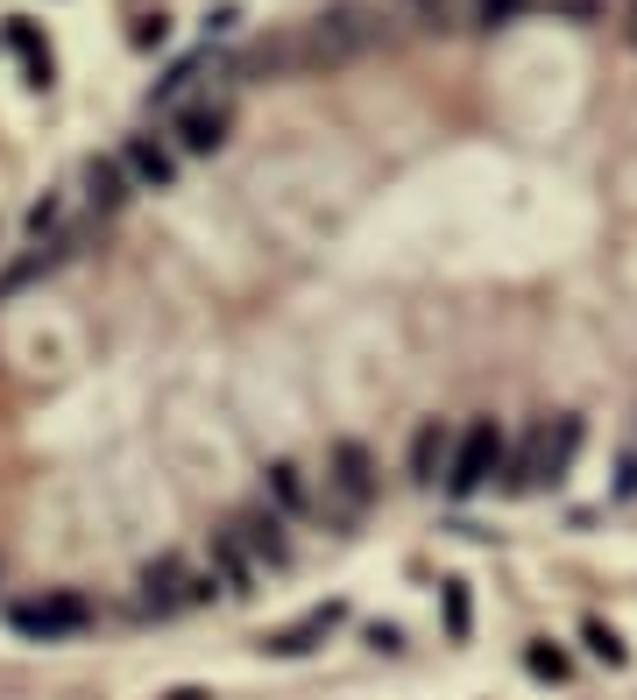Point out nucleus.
<instances>
[{
	"label": "nucleus",
	"mask_w": 637,
	"mask_h": 700,
	"mask_svg": "<svg viewBox=\"0 0 637 700\" xmlns=\"http://www.w3.org/2000/svg\"><path fill=\"white\" fill-rule=\"evenodd\" d=\"M269 489H277V502H283L291 517L312 510V489H305V474H298V467H277V474H269Z\"/></svg>",
	"instance_id": "obj_10"
},
{
	"label": "nucleus",
	"mask_w": 637,
	"mask_h": 700,
	"mask_svg": "<svg viewBox=\"0 0 637 700\" xmlns=\"http://www.w3.org/2000/svg\"><path fill=\"white\" fill-rule=\"evenodd\" d=\"M326 481H334V496H340V510L347 517H361L369 510V502L382 496V474H376V453L369 446H334V460H326Z\"/></svg>",
	"instance_id": "obj_3"
},
{
	"label": "nucleus",
	"mask_w": 637,
	"mask_h": 700,
	"mask_svg": "<svg viewBox=\"0 0 637 700\" xmlns=\"http://www.w3.org/2000/svg\"><path fill=\"white\" fill-rule=\"evenodd\" d=\"M340 622H347V609H340V601H334V609H312V616L298 622V630H283V637H277V651H283V658H305V651H319L326 637L340 630Z\"/></svg>",
	"instance_id": "obj_6"
},
{
	"label": "nucleus",
	"mask_w": 637,
	"mask_h": 700,
	"mask_svg": "<svg viewBox=\"0 0 637 700\" xmlns=\"http://www.w3.org/2000/svg\"><path fill=\"white\" fill-rule=\"evenodd\" d=\"M517 8H525V0H475V22L481 29H504V22H517Z\"/></svg>",
	"instance_id": "obj_12"
},
{
	"label": "nucleus",
	"mask_w": 637,
	"mask_h": 700,
	"mask_svg": "<svg viewBox=\"0 0 637 700\" xmlns=\"http://www.w3.org/2000/svg\"><path fill=\"white\" fill-rule=\"evenodd\" d=\"M128 163H135V170H142V178H149V184H170V156H163L157 142H128Z\"/></svg>",
	"instance_id": "obj_11"
},
{
	"label": "nucleus",
	"mask_w": 637,
	"mask_h": 700,
	"mask_svg": "<svg viewBox=\"0 0 637 700\" xmlns=\"http://www.w3.org/2000/svg\"><path fill=\"white\" fill-rule=\"evenodd\" d=\"M581 446H588V418H581V411L531 418L525 439H510V474H504V489H517V496L559 489V481L574 474V460H581Z\"/></svg>",
	"instance_id": "obj_1"
},
{
	"label": "nucleus",
	"mask_w": 637,
	"mask_h": 700,
	"mask_svg": "<svg viewBox=\"0 0 637 700\" xmlns=\"http://www.w3.org/2000/svg\"><path fill=\"white\" fill-rule=\"evenodd\" d=\"M616 496H637V453H630L624 467H616Z\"/></svg>",
	"instance_id": "obj_14"
},
{
	"label": "nucleus",
	"mask_w": 637,
	"mask_h": 700,
	"mask_svg": "<svg viewBox=\"0 0 637 700\" xmlns=\"http://www.w3.org/2000/svg\"><path fill=\"white\" fill-rule=\"evenodd\" d=\"M510 474V432H504V418H468V432L454 439V467H447V496H481V489H496V481Z\"/></svg>",
	"instance_id": "obj_2"
},
{
	"label": "nucleus",
	"mask_w": 637,
	"mask_h": 700,
	"mask_svg": "<svg viewBox=\"0 0 637 700\" xmlns=\"http://www.w3.org/2000/svg\"><path fill=\"white\" fill-rule=\"evenodd\" d=\"M439 630H447V644H468L475 637V588L468 580H439Z\"/></svg>",
	"instance_id": "obj_5"
},
{
	"label": "nucleus",
	"mask_w": 637,
	"mask_h": 700,
	"mask_svg": "<svg viewBox=\"0 0 637 700\" xmlns=\"http://www.w3.org/2000/svg\"><path fill=\"white\" fill-rule=\"evenodd\" d=\"M447 467H454V432L439 418H425L418 432H411V481H418V489H439Z\"/></svg>",
	"instance_id": "obj_4"
},
{
	"label": "nucleus",
	"mask_w": 637,
	"mask_h": 700,
	"mask_svg": "<svg viewBox=\"0 0 637 700\" xmlns=\"http://www.w3.org/2000/svg\"><path fill=\"white\" fill-rule=\"evenodd\" d=\"M525 672L538 679V687H567V651H559L553 637H531V644H525Z\"/></svg>",
	"instance_id": "obj_7"
},
{
	"label": "nucleus",
	"mask_w": 637,
	"mask_h": 700,
	"mask_svg": "<svg viewBox=\"0 0 637 700\" xmlns=\"http://www.w3.org/2000/svg\"><path fill=\"white\" fill-rule=\"evenodd\" d=\"M581 644H588V658H603V666H630V644L609 630V622H595V616L581 622Z\"/></svg>",
	"instance_id": "obj_9"
},
{
	"label": "nucleus",
	"mask_w": 637,
	"mask_h": 700,
	"mask_svg": "<svg viewBox=\"0 0 637 700\" xmlns=\"http://www.w3.org/2000/svg\"><path fill=\"white\" fill-rule=\"evenodd\" d=\"M369 644L397 658V651H404V630H397V622H376V630H369Z\"/></svg>",
	"instance_id": "obj_13"
},
{
	"label": "nucleus",
	"mask_w": 637,
	"mask_h": 700,
	"mask_svg": "<svg viewBox=\"0 0 637 700\" xmlns=\"http://www.w3.org/2000/svg\"><path fill=\"white\" fill-rule=\"evenodd\" d=\"M227 142V113L220 107H199V113H185V149H220Z\"/></svg>",
	"instance_id": "obj_8"
}]
</instances>
